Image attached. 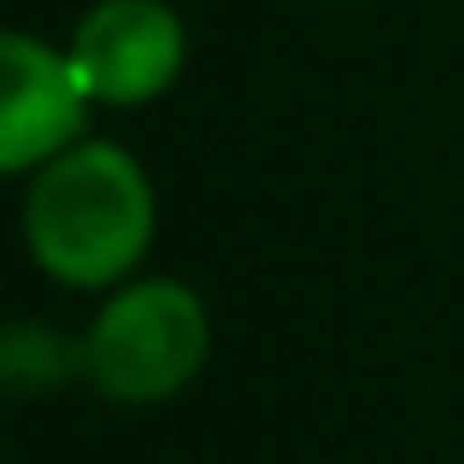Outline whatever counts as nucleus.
<instances>
[{
  "label": "nucleus",
  "instance_id": "20e7f679",
  "mask_svg": "<svg viewBox=\"0 0 464 464\" xmlns=\"http://www.w3.org/2000/svg\"><path fill=\"white\" fill-rule=\"evenodd\" d=\"M0 77H6V101H0V170L6 177H35L59 153L89 141L94 101L65 47L30 30H6L0 35Z\"/></svg>",
  "mask_w": 464,
  "mask_h": 464
},
{
  "label": "nucleus",
  "instance_id": "f03ea898",
  "mask_svg": "<svg viewBox=\"0 0 464 464\" xmlns=\"http://www.w3.org/2000/svg\"><path fill=\"white\" fill-rule=\"evenodd\" d=\"M82 353H89V382L106 400L159 406L200 376L212 353V317L206 300L177 276H130L94 312Z\"/></svg>",
  "mask_w": 464,
  "mask_h": 464
},
{
  "label": "nucleus",
  "instance_id": "39448f33",
  "mask_svg": "<svg viewBox=\"0 0 464 464\" xmlns=\"http://www.w3.org/2000/svg\"><path fill=\"white\" fill-rule=\"evenodd\" d=\"M0 376L12 394H47V388H65L71 376H89V353H82V341H65L59 329L12 317L0 335Z\"/></svg>",
  "mask_w": 464,
  "mask_h": 464
},
{
  "label": "nucleus",
  "instance_id": "f257e3e1",
  "mask_svg": "<svg viewBox=\"0 0 464 464\" xmlns=\"http://www.w3.org/2000/svg\"><path fill=\"white\" fill-rule=\"evenodd\" d=\"M159 200L124 141L89 136L24 188V247L65 288H124L153 247Z\"/></svg>",
  "mask_w": 464,
  "mask_h": 464
},
{
  "label": "nucleus",
  "instance_id": "423d86ee",
  "mask_svg": "<svg viewBox=\"0 0 464 464\" xmlns=\"http://www.w3.org/2000/svg\"><path fill=\"white\" fill-rule=\"evenodd\" d=\"M329 6H353V0H329Z\"/></svg>",
  "mask_w": 464,
  "mask_h": 464
},
{
  "label": "nucleus",
  "instance_id": "7ed1b4c3",
  "mask_svg": "<svg viewBox=\"0 0 464 464\" xmlns=\"http://www.w3.org/2000/svg\"><path fill=\"white\" fill-rule=\"evenodd\" d=\"M94 106H148L188 65V24L170 0H94L65 42Z\"/></svg>",
  "mask_w": 464,
  "mask_h": 464
}]
</instances>
